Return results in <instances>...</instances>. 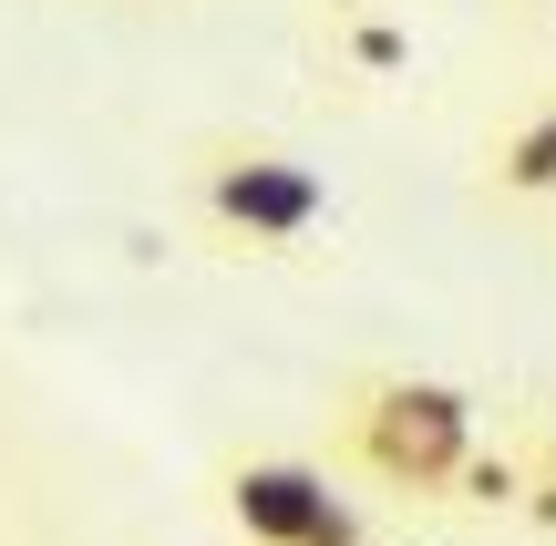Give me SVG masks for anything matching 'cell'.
<instances>
[{"label": "cell", "mask_w": 556, "mask_h": 546, "mask_svg": "<svg viewBox=\"0 0 556 546\" xmlns=\"http://www.w3.org/2000/svg\"><path fill=\"white\" fill-rule=\"evenodd\" d=\"M526 11H556V0H526Z\"/></svg>", "instance_id": "cell-7"}, {"label": "cell", "mask_w": 556, "mask_h": 546, "mask_svg": "<svg viewBox=\"0 0 556 546\" xmlns=\"http://www.w3.org/2000/svg\"><path fill=\"white\" fill-rule=\"evenodd\" d=\"M475 196L505 206V217H546V206H556V93H536L526 114H505L495 135H484Z\"/></svg>", "instance_id": "cell-4"}, {"label": "cell", "mask_w": 556, "mask_h": 546, "mask_svg": "<svg viewBox=\"0 0 556 546\" xmlns=\"http://www.w3.org/2000/svg\"><path fill=\"white\" fill-rule=\"evenodd\" d=\"M186 196H197V227L227 258H299L340 227L330 176L278 135H206L186 155Z\"/></svg>", "instance_id": "cell-2"}, {"label": "cell", "mask_w": 556, "mask_h": 546, "mask_svg": "<svg viewBox=\"0 0 556 546\" xmlns=\"http://www.w3.org/2000/svg\"><path fill=\"white\" fill-rule=\"evenodd\" d=\"M516 444H526V516L556 536V412H546V423H526Z\"/></svg>", "instance_id": "cell-6"}, {"label": "cell", "mask_w": 556, "mask_h": 546, "mask_svg": "<svg viewBox=\"0 0 556 546\" xmlns=\"http://www.w3.org/2000/svg\"><path fill=\"white\" fill-rule=\"evenodd\" d=\"M227 526L248 546H361L340 485L309 454H238L227 465Z\"/></svg>", "instance_id": "cell-3"}, {"label": "cell", "mask_w": 556, "mask_h": 546, "mask_svg": "<svg viewBox=\"0 0 556 546\" xmlns=\"http://www.w3.org/2000/svg\"><path fill=\"white\" fill-rule=\"evenodd\" d=\"M330 444L381 495L443 506L464 485V465L484 454V403L464 382H443V371H351L330 403Z\"/></svg>", "instance_id": "cell-1"}, {"label": "cell", "mask_w": 556, "mask_h": 546, "mask_svg": "<svg viewBox=\"0 0 556 546\" xmlns=\"http://www.w3.org/2000/svg\"><path fill=\"white\" fill-rule=\"evenodd\" d=\"M454 495H464V506H484V516H526V444H495V454H475Z\"/></svg>", "instance_id": "cell-5"}]
</instances>
